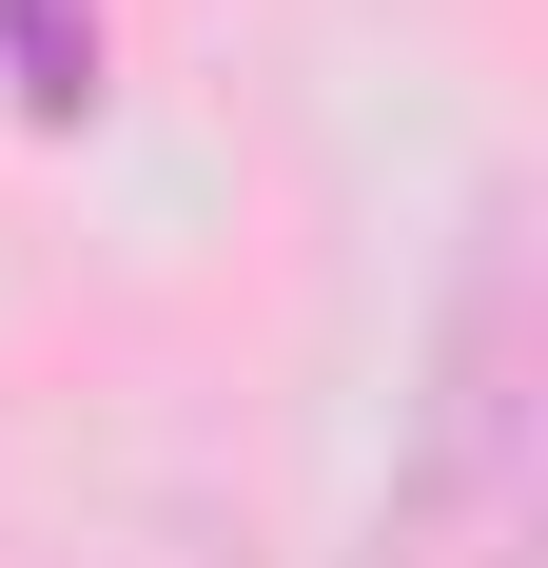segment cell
<instances>
[{
    "mask_svg": "<svg viewBox=\"0 0 548 568\" xmlns=\"http://www.w3.org/2000/svg\"><path fill=\"white\" fill-rule=\"evenodd\" d=\"M509 549H529V255H509V216H470L432 412L392 470V568H509Z\"/></svg>",
    "mask_w": 548,
    "mask_h": 568,
    "instance_id": "obj_1",
    "label": "cell"
},
{
    "mask_svg": "<svg viewBox=\"0 0 548 568\" xmlns=\"http://www.w3.org/2000/svg\"><path fill=\"white\" fill-rule=\"evenodd\" d=\"M0 59H20L40 118H79V99H99V0H0Z\"/></svg>",
    "mask_w": 548,
    "mask_h": 568,
    "instance_id": "obj_2",
    "label": "cell"
}]
</instances>
